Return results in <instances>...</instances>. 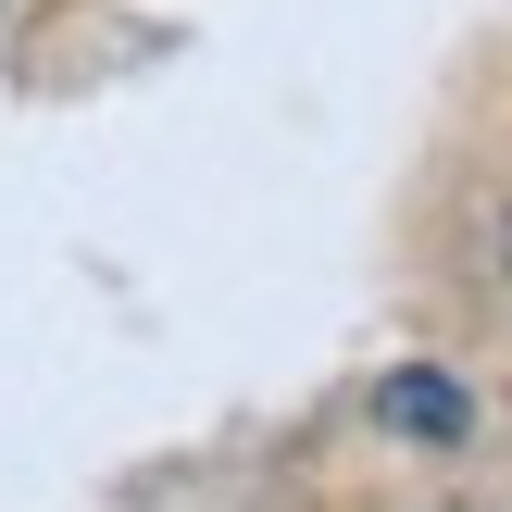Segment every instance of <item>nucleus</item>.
<instances>
[{
  "label": "nucleus",
  "instance_id": "f257e3e1",
  "mask_svg": "<svg viewBox=\"0 0 512 512\" xmlns=\"http://www.w3.org/2000/svg\"><path fill=\"white\" fill-rule=\"evenodd\" d=\"M375 425H388V438H413V450H463V438H475V400L450 388L438 363H400L388 388H375Z\"/></svg>",
  "mask_w": 512,
  "mask_h": 512
},
{
  "label": "nucleus",
  "instance_id": "f03ea898",
  "mask_svg": "<svg viewBox=\"0 0 512 512\" xmlns=\"http://www.w3.org/2000/svg\"><path fill=\"white\" fill-rule=\"evenodd\" d=\"M500 263H512V250H500Z\"/></svg>",
  "mask_w": 512,
  "mask_h": 512
}]
</instances>
